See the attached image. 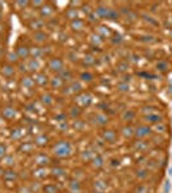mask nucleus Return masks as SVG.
<instances>
[{
    "label": "nucleus",
    "instance_id": "f257e3e1",
    "mask_svg": "<svg viewBox=\"0 0 172 193\" xmlns=\"http://www.w3.org/2000/svg\"><path fill=\"white\" fill-rule=\"evenodd\" d=\"M71 152V146L67 142H61L54 147V153L59 157H66Z\"/></svg>",
    "mask_w": 172,
    "mask_h": 193
},
{
    "label": "nucleus",
    "instance_id": "f03ea898",
    "mask_svg": "<svg viewBox=\"0 0 172 193\" xmlns=\"http://www.w3.org/2000/svg\"><path fill=\"white\" fill-rule=\"evenodd\" d=\"M3 115L6 117V119H12L16 116V110L12 108V107H6V108L3 110Z\"/></svg>",
    "mask_w": 172,
    "mask_h": 193
},
{
    "label": "nucleus",
    "instance_id": "7ed1b4c3",
    "mask_svg": "<svg viewBox=\"0 0 172 193\" xmlns=\"http://www.w3.org/2000/svg\"><path fill=\"white\" fill-rule=\"evenodd\" d=\"M5 70H6V71H3V74H5L6 76H12V75L14 74V70H13L10 66H6Z\"/></svg>",
    "mask_w": 172,
    "mask_h": 193
},
{
    "label": "nucleus",
    "instance_id": "20e7f679",
    "mask_svg": "<svg viewBox=\"0 0 172 193\" xmlns=\"http://www.w3.org/2000/svg\"><path fill=\"white\" fill-rule=\"evenodd\" d=\"M4 155H5V147L0 144V159H2V157H3Z\"/></svg>",
    "mask_w": 172,
    "mask_h": 193
},
{
    "label": "nucleus",
    "instance_id": "39448f33",
    "mask_svg": "<svg viewBox=\"0 0 172 193\" xmlns=\"http://www.w3.org/2000/svg\"><path fill=\"white\" fill-rule=\"evenodd\" d=\"M0 19H2V13H0Z\"/></svg>",
    "mask_w": 172,
    "mask_h": 193
}]
</instances>
